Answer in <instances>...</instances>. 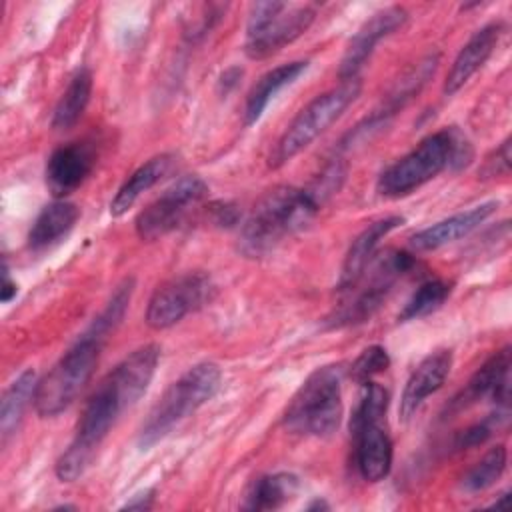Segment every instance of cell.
<instances>
[{"label": "cell", "mask_w": 512, "mask_h": 512, "mask_svg": "<svg viewBox=\"0 0 512 512\" xmlns=\"http://www.w3.org/2000/svg\"><path fill=\"white\" fill-rule=\"evenodd\" d=\"M320 196L308 188L276 186L268 190L244 220L238 248L244 256L262 258L272 252L286 236L298 232L320 210Z\"/></svg>", "instance_id": "1"}, {"label": "cell", "mask_w": 512, "mask_h": 512, "mask_svg": "<svg viewBox=\"0 0 512 512\" xmlns=\"http://www.w3.org/2000/svg\"><path fill=\"white\" fill-rule=\"evenodd\" d=\"M472 144L456 128H442L428 134L406 156L390 164L376 182L378 194L386 198L408 196L442 170H460L472 162Z\"/></svg>", "instance_id": "2"}, {"label": "cell", "mask_w": 512, "mask_h": 512, "mask_svg": "<svg viewBox=\"0 0 512 512\" xmlns=\"http://www.w3.org/2000/svg\"><path fill=\"white\" fill-rule=\"evenodd\" d=\"M130 406H134V402L108 372L84 404L74 430V438L56 462L54 470L58 480L74 482L90 468L98 448L116 424L118 416Z\"/></svg>", "instance_id": "3"}, {"label": "cell", "mask_w": 512, "mask_h": 512, "mask_svg": "<svg viewBox=\"0 0 512 512\" xmlns=\"http://www.w3.org/2000/svg\"><path fill=\"white\" fill-rule=\"evenodd\" d=\"M222 382V372L214 362H200L174 380L160 400L152 406L148 418L140 426L138 446L148 450L172 432L182 420L192 416L200 406L214 398Z\"/></svg>", "instance_id": "4"}, {"label": "cell", "mask_w": 512, "mask_h": 512, "mask_svg": "<svg viewBox=\"0 0 512 512\" xmlns=\"http://www.w3.org/2000/svg\"><path fill=\"white\" fill-rule=\"evenodd\" d=\"M342 420V368L338 364L316 368L288 402L284 428L300 436H330Z\"/></svg>", "instance_id": "5"}, {"label": "cell", "mask_w": 512, "mask_h": 512, "mask_svg": "<svg viewBox=\"0 0 512 512\" xmlns=\"http://www.w3.org/2000/svg\"><path fill=\"white\" fill-rule=\"evenodd\" d=\"M390 394L378 382H364L350 420L354 462L366 482H380L392 468V440L384 426Z\"/></svg>", "instance_id": "6"}, {"label": "cell", "mask_w": 512, "mask_h": 512, "mask_svg": "<svg viewBox=\"0 0 512 512\" xmlns=\"http://www.w3.org/2000/svg\"><path fill=\"white\" fill-rule=\"evenodd\" d=\"M102 346L104 342L88 330L78 336L66 354L36 384L32 402L38 416H58L80 396L96 370Z\"/></svg>", "instance_id": "7"}, {"label": "cell", "mask_w": 512, "mask_h": 512, "mask_svg": "<svg viewBox=\"0 0 512 512\" xmlns=\"http://www.w3.org/2000/svg\"><path fill=\"white\" fill-rule=\"evenodd\" d=\"M360 88L362 84L358 78L340 82L338 88L316 96L308 106H304L276 142L270 154V166L280 168L308 148L346 112V108L358 98Z\"/></svg>", "instance_id": "8"}, {"label": "cell", "mask_w": 512, "mask_h": 512, "mask_svg": "<svg viewBox=\"0 0 512 512\" xmlns=\"http://www.w3.org/2000/svg\"><path fill=\"white\" fill-rule=\"evenodd\" d=\"M316 4L288 6L284 2L252 4L246 22L244 52L252 60H264L302 36L316 18Z\"/></svg>", "instance_id": "9"}, {"label": "cell", "mask_w": 512, "mask_h": 512, "mask_svg": "<svg viewBox=\"0 0 512 512\" xmlns=\"http://www.w3.org/2000/svg\"><path fill=\"white\" fill-rule=\"evenodd\" d=\"M416 260L408 252H398V250H386L380 254L372 268L360 276V280H366L364 286L354 294V298L346 300L332 316H330V326L340 328V326H350V324H360L366 322L368 318L374 316V312L382 306L386 300L388 292L392 290L394 282L410 272L414 268Z\"/></svg>", "instance_id": "10"}, {"label": "cell", "mask_w": 512, "mask_h": 512, "mask_svg": "<svg viewBox=\"0 0 512 512\" xmlns=\"http://www.w3.org/2000/svg\"><path fill=\"white\" fill-rule=\"evenodd\" d=\"M206 194L208 184L196 174L176 180L152 204L138 212L134 220L138 238L152 242L170 234L184 222L188 212L206 198Z\"/></svg>", "instance_id": "11"}, {"label": "cell", "mask_w": 512, "mask_h": 512, "mask_svg": "<svg viewBox=\"0 0 512 512\" xmlns=\"http://www.w3.org/2000/svg\"><path fill=\"white\" fill-rule=\"evenodd\" d=\"M214 282L204 272H184L160 284L148 300L146 324L164 330L180 322L186 314L202 308L214 296Z\"/></svg>", "instance_id": "12"}, {"label": "cell", "mask_w": 512, "mask_h": 512, "mask_svg": "<svg viewBox=\"0 0 512 512\" xmlns=\"http://www.w3.org/2000/svg\"><path fill=\"white\" fill-rule=\"evenodd\" d=\"M408 20V12L402 6H386L378 12H374L350 38L344 56L340 60L338 78L340 82H348L358 78L360 68L366 64V60L372 56L376 44L396 32L404 26Z\"/></svg>", "instance_id": "13"}, {"label": "cell", "mask_w": 512, "mask_h": 512, "mask_svg": "<svg viewBox=\"0 0 512 512\" xmlns=\"http://www.w3.org/2000/svg\"><path fill=\"white\" fill-rule=\"evenodd\" d=\"M492 400L496 408H508L510 400V346L494 352L468 380L460 396L454 398L452 408L462 410L480 400Z\"/></svg>", "instance_id": "14"}, {"label": "cell", "mask_w": 512, "mask_h": 512, "mask_svg": "<svg viewBox=\"0 0 512 512\" xmlns=\"http://www.w3.org/2000/svg\"><path fill=\"white\" fill-rule=\"evenodd\" d=\"M94 162V150L86 142L62 144L48 156L46 186L62 200L90 176Z\"/></svg>", "instance_id": "15"}, {"label": "cell", "mask_w": 512, "mask_h": 512, "mask_svg": "<svg viewBox=\"0 0 512 512\" xmlns=\"http://www.w3.org/2000/svg\"><path fill=\"white\" fill-rule=\"evenodd\" d=\"M452 368V352L436 350L428 354L408 376L400 396V418L410 420L428 396L438 392Z\"/></svg>", "instance_id": "16"}, {"label": "cell", "mask_w": 512, "mask_h": 512, "mask_svg": "<svg viewBox=\"0 0 512 512\" xmlns=\"http://www.w3.org/2000/svg\"><path fill=\"white\" fill-rule=\"evenodd\" d=\"M502 32H504L502 22H490L470 36V40L456 54L446 74V80H444L446 96H452L454 92H458L484 66V62L492 56Z\"/></svg>", "instance_id": "17"}, {"label": "cell", "mask_w": 512, "mask_h": 512, "mask_svg": "<svg viewBox=\"0 0 512 512\" xmlns=\"http://www.w3.org/2000/svg\"><path fill=\"white\" fill-rule=\"evenodd\" d=\"M400 224H404L402 216H398V214L384 216L380 220H374L370 226H366L352 240V244H350V248H348V252L344 256L340 278H338V290L340 292H348L360 280V276L364 274V270L372 262L380 240L386 238Z\"/></svg>", "instance_id": "18"}, {"label": "cell", "mask_w": 512, "mask_h": 512, "mask_svg": "<svg viewBox=\"0 0 512 512\" xmlns=\"http://www.w3.org/2000/svg\"><path fill=\"white\" fill-rule=\"evenodd\" d=\"M498 208L496 200L490 202H482L478 206H472L464 212H458L454 216H448L428 228L418 230L412 238H410V246L418 252H428V250H436L442 248L466 234H470L472 230H476L494 210Z\"/></svg>", "instance_id": "19"}, {"label": "cell", "mask_w": 512, "mask_h": 512, "mask_svg": "<svg viewBox=\"0 0 512 512\" xmlns=\"http://www.w3.org/2000/svg\"><path fill=\"white\" fill-rule=\"evenodd\" d=\"M78 216H80L78 206L64 198L46 204L30 226L28 248L34 252H40L58 244L62 238L70 234Z\"/></svg>", "instance_id": "20"}, {"label": "cell", "mask_w": 512, "mask_h": 512, "mask_svg": "<svg viewBox=\"0 0 512 512\" xmlns=\"http://www.w3.org/2000/svg\"><path fill=\"white\" fill-rule=\"evenodd\" d=\"M308 62L306 60H294L282 66H276L272 70H268L264 76H260V80L252 86V90L248 92L246 98V106H244V124L252 126L260 120V116L264 114L266 106L270 104V100L286 86H290L294 80H298V76L302 72H306Z\"/></svg>", "instance_id": "21"}, {"label": "cell", "mask_w": 512, "mask_h": 512, "mask_svg": "<svg viewBox=\"0 0 512 512\" xmlns=\"http://www.w3.org/2000/svg\"><path fill=\"white\" fill-rule=\"evenodd\" d=\"M172 162H174L172 154H158V156L146 160L142 166H138L114 194V198L110 202V214L114 218H120L122 214H126L128 208H132L134 202L146 190H150L154 184H158L168 174V170L172 168Z\"/></svg>", "instance_id": "22"}, {"label": "cell", "mask_w": 512, "mask_h": 512, "mask_svg": "<svg viewBox=\"0 0 512 512\" xmlns=\"http://www.w3.org/2000/svg\"><path fill=\"white\" fill-rule=\"evenodd\" d=\"M36 384H38L36 372L32 368H26L4 390L2 402H0V434H2V442H6L18 430V426H20V422L24 418L26 406L30 404V400H34Z\"/></svg>", "instance_id": "23"}, {"label": "cell", "mask_w": 512, "mask_h": 512, "mask_svg": "<svg viewBox=\"0 0 512 512\" xmlns=\"http://www.w3.org/2000/svg\"><path fill=\"white\" fill-rule=\"evenodd\" d=\"M298 486H300L298 476H294L290 472H276V474L260 476L258 480L252 482L242 508H246V510L282 508L296 496Z\"/></svg>", "instance_id": "24"}, {"label": "cell", "mask_w": 512, "mask_h": 512, "mask_svg": "<svg viewBox=\"0 0 512 512\" xmlns=\"http://www.w3.org/2000/svg\"><path fill=\"white\" fill-rule=\"evenodd\" d=\"M92 96V72L88 68H80L68 82L66 90L62 92L54 114H52V128L54 130H68L72 128L80 116L84 114Z\"/></svg>", "instance_id": "25"}, {"label": "cell", "mask_w": 512, "mask_h": 512, "mask_svg": "<svg viewBox=\"0 0 512 512\" xmlns=\"http://www.w3.org/2000/svg\"><path fill=\"white\" fill-rule=\"evenodd\" d=\"M506 462H508V452L502 444L492 446L464 476L460 482V488L468 494H476L482 492L486 488H490L492 484H496V480H500V476L506 470Z\"/></svg>", "instance_id": "26"}, {"label": "cell", "mask_w": 512, "mask_h": 512, "mask_svg": "<svg viewBox=\"0 0 512 512\" xmlns=\"http://www.w3.org/2000/svg\"><path fill=\"white\" fill-rule=\"evenodd\" d=\"M452 294V284L446 280H428L424 284H420V288L410 296V300L404 304L402 312L398 314L400 322H408V320H418L424 318L432 312H436Z\"/></svg>", "instance_id": "27"}, {"label": "cell", "mask_w": 512, "mask_h": 512, "mask_svg": "<svg viewBox=\"0 0 512 512\" xmlns=\"http://www.w3.org/2000/svg\"><path fill=\"white\" fill-rule=\"evenodd\" d=\"M388 366H390V356L386 348L374 344L364 348L358 354V358L352 362L350 378L362 386L364 382H370L376 374H382Z\"/></svg>", "instance_id": "28"}, {"label": "cell", "mask_w": 512, "mask_h": 512, "mask_svg": "<svg viewBox=\"0 0 512 512\" xmlns=\"http://www.w3.org/2000/svg\"><path fill=\"white\" fill-rule=\"evenodd\" d=\"M508 420V408H496V414H490L488 418H484L482 422H476L472 426H468L466 430H462L458 436H456V442L454 446L458 450H464V448H474L482 442H486L500 426H504Z\"/></svg>", "instance_id": "29"}, {"label": "cell", "mask_w": 512, "mask_h": 512, "mask_svg": "<svg viewBox=\"0 0 512 512\" xmlns=\"http://www.w3.org/2000/svg\"><path fill=\"white\" fill-rule=\"evenodd\" d=\"M510 170V138H506L498 150L494 152L492 158H488L486 162V172L490 176H496V174H508Z\"/></svg>", "instance_id": "30"}, {"label": "cell", "mask_w": 512, "mask_h": 512, "mask_svg": "<svg viewBox=\"0 0 512 512\" xmlns=\"http://www.w3.org/2000/svg\"><path fill=\"white\" fill-rule=\"evenodd\" d=\"M154 494H156L154 488L144 490V492L132 496V500L126 502V504L122 506V510H148V508H152V504H154Z\"/></svg>", "instance_id": "31"}, {"label": "cell", "mask_w": 512, "mask_h": 512, "mask_svg": "<svg viewBox=\"0 0 512 512\" xmlns=\"http://www.w3.org/2000/svg\"><path fill=\"white\" fill-rule=\"evenodd\" d=\"M16 294H18V286H16V282L10 278L8 264L4 262V268H2V288H0L2 302H4V304H8L12 298H16Z\"/></svg>", "instance_id": "32"}, {"label": "cell", "mask_w": 512, "mask_h": 512, "mask_svg": "<svg viewBox=\"0 0 512 512\" xmlns=\"http://www.w3.org/2000/svg\"><path fill=\"white\" fill-rule=\"evenodd\" d=\"M240 76H242V70H240V68H228V70H224V74L220 76V82H218L220 88L224 90V94L236 86V80H238Z\"/></svg>", "instance_id": "33"}, {"label": "cell", "mask_w": 512, "mask_h": 512, "mask_svg": "<svg viewBox=\"0 0 512 512\" xmlns=\"http://www.w3.org/2000/svg\"><path fill=\"white\" fill-rule=\"evenodd\" d=\"M328 508H330V506H328L324 500H320V498H316L312 504L306 506V510H310V512H312V510H328Z\"/></svg>", "instance_id": "34"}, {"label": "cell", "mask_w": 512, "mask_h": 512, "mask_svg": "<svg viewBox=\"0 0 512 512\" xmlns=\"http://www.w3.org/2000/svg\"><path fill=\"white\" fill-rule=\"evenodd\" d=\"M506 500H508V492H502V494H500V498H498V500H494V504H492V506H494V508H500Z\"/></svg>", "instance_id": "35"}]
</instances>
